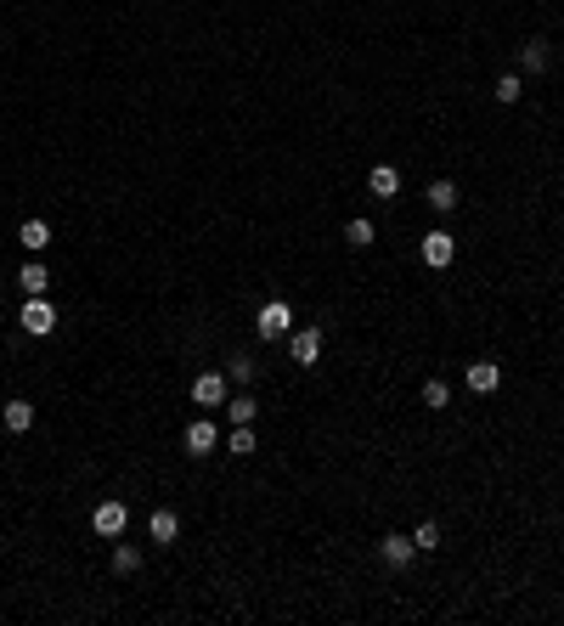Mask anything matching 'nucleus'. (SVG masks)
I'll return each instance as SVG.
<instances>
[{
	"label": "nucleus",
	"instance_id": "1a4fd4ad",
	"mask_svg": "<svg viewBox=\"0 0 564 626\" xmlns=\"http://www.w3.org/2000/svg\"><path fill=\"white\" fill-rule=\"evenodd\" d=\"M147 537L158 542V547H170V542L181 537V514H175V508H152V514H147Z\"/></svg>",
	"mask_w": 564,
	"mask_h": 626
},
{
	"label": "nucleus",
	"instance_id": "423d86ee",
	"mask_svg": "<svg viewBox=\"0 0 564 626\" xmlns=\"http://www.w3.org/2000/svg\"><path fill=\"white\" fill-rule=\"evenodd\" d=\"M23 328H28V333H35V339H45V333H51V328H57V305H51V299H45V294H35V299H28V305H23Z\"/></svg>",
	"mask_w": 564,
	"mask_h": 626
},
{
	"label": "nucleus",
	"instance_id": "0eeeda50",
	"mask_svg": "<svg viewBox=\"0 0 564 626\" xmlns=\"http://www.w3.org/2000/svg\"><path fill=\"white\" fill-rule=\"evenodd\" d=\"M418 254H423V266H429V271H446L452 259H457V243H452V232H429Z\"/></svg>",
	"mask_w": 564,
	"mask_h": 626
},
{
	"label": "nucleus",
	"instance_id": "aec40b11",
	"mask_svg": "<svg viewBox=\"0 0 564 626\" xmlns=\"http://www.w3.org/2000/svg\"><path fill=\"white\" fill-rule=\"evenodd\" d=\"M23 249H45V243H51V226H45V220H23Z\"/></svg>",
	"mask_w": 564,
	"mask_h": 626
},
{
	"label": "nucleus",
	"instance_id": "f8f14e48",
	"mask_svg": "<svg viewBox=\"0 0 564 626\" xmlns=\"http://www.w3.org/2000/svg\"><path fill=\"white\" fill-rule=\"evenodd\" d=\"M367 192H373V197H395V192H401V170H395V164H373Z\"/></svg>",
	"mask_w": 564,
	"mask_h": 626
},
{
	"label": "nucleus",
	"instance_id": "2eb2a0df",
	"mask_svg": "<svg viewBox=\"0 0 564 626\" xmlns=\"http://www.w3.org/2000/svg\"><path fill=\"white\" fill-rule=\"evenodd\" d=\"M429 204L440 209V215H452V209L463 204V192H457V181H429Z\"/></svg>",
	"mask_w": 564,
	"mask_h": 626
},
{
	"label": "nucleus",
	"instance_id": "ddd939ff",
	"mask_svg": "<svg viewBox=\"0 0 564 626\" xmlns=\"http://www.w3.org/2000/svg\"><path fill=\"white\" fill-rule=\"evenodd\" d=\"M18 282H23V294H28V299H35V294H45V288H51V271H45V266H40V259H28V266L18 271Z\"/></svg>",
	"mask_w": 564,
	"mask_h": 626
},
{
	"label": "nucleus",
	"instance_id": "393cba45",
	"mask_svg": "<svg viewBox=\"0 0 564 626\" xmlns=\"http://www.w3.org/2000/svg\"><path fill=\"white\" fill-rule=\"evenodd\" d=\"M0 305H6V294H0Z\"/></svg>",
	"mask_w": 564,
	"mask_h": 626
},
{
	"label": "nucleus",
	"instance_id": "b1692460",
	"mask_svg": "<svg viewBox=\"0 0 564 626\" xmlns=\"http://www.w3.org/2000/svg\"><path fill=\"white\" fill-rule=\"evenodd\" d=\"M226 378H232V384L243 390V384H249V378H254V361H249V356H237V361H226Z\"/></svg>",
	"mask_w": 564,
	"mask_h": 626
},
{
	"label": "nucleus",
	"instance_id": "412c9836",
	"mask_svg": "<svg viewBox=\"0 0 564 626\" xmlns=\"http://www.w3.org/2000/svg\"><path fill=\"white\" fill-rule=\"evenodd\" d=\"M413 542H418V553H435V547H440V525H435V519H423V525L413 530Z\"/></svg>",
	"mask_w": 564,
	"mask_h": 626
},
{
	"label": "nucleus",
	"instance_id": "6e6552de",
	"mask_svg": "<svg viewBox=\"0 0 564 626\" xmlns=\"http://www.w3.org/2000/svg\"><path fill=\"white\" fill-rule=\"evenodd\" d=\"M215 440H220V435H215V423H209V418H192V423H187V435H181V446H187L192 457H209V452H215Z\"/></svg>",
	"mask_w": 564,
	"mask_h": 626
},
{
	"label": "nucleus",
	"instance_id": "a211bd4d",
	"mask_svg": "<svg viewBox=\"0 0 564 626\" xmlns=\"http://www.w3.org/2000/svg\"><path fill=\"white\" fill-rule=\"evenodd\" d=\"M491 97L502 102V108H514V102H520V97H525V80H520V73H502V80H497V90H491Z\"/></svg>",
	"mask_w": 564,
	"mask_h": 626
},
{
	"label": "nucleus",
	"instance_id": "39448f33",
	"mask_svg": "<svg viewBox=\"0 0 564 626\" xmlns=\"http://www.w3.org/2000/svg\"><path fill=\"white\" fill-rule=\"evenodd\" d=\"M378 559H384L390 570H406V564L418 559V542H413V537H401V530H390V537L378 542Z\"/></svg>",
	"mask_w": 564,
	"mask_h": 626
},
{
	"label": "nucleus",
	"instance_id": "f257e3e1",
	"mask_svg": "<svg viewBox=\"0 0 564 626\" xmlns=\"http://www.w3.org/2000/svg\"><path fill=\"white\" fill-rule=\"evenodd\" d=\"M254 333H260V339H288V333H294V305L288 299H266L260 311H254Z\"/></svg>",
	"mask_w": 564,
	"mask_h": 626
},
{
	"label": "nucleus",
	"instance_id": "4468645a",
	"mask_svg": "<svg viewBox=\"0 0 564 626\" xmlns=\"http://www.w3.org/2000/svg\"><path fill=\"white\" fill-rule=\"evenodd\" d=\"M0 423H6L12 435H23L28 423H35V406H28V401H6V406H0Z\"/></svg>",
	"mask_w": 564,
	"mask_h": 626
},
{
	"label": "nucleus",
	"instance_id": "9d476101",
	"mask_svg": "<svg viewBox=\"0 0 564 626\" xmlns=\"http://www.w3.org/2000/svg\"><path fill=\"white\" fill-rule=\"evenodd\" d=\"M463 384L475 390V395H491V390L502 384V367H497V361H475V367L463 373Z\"/></svg>",
	"mask_w": 564,
	"mask_h": 626
},
{
	"label": "nucleus",
	"instance_id": "9b49d317",
	"mask_svg": "<svg viewBox=\"0 0 564 626\" xmlns=\"http://www.w3.org/2000/svg\"><path fill=\"white\" fill-rule=\"evenodd\" d=\"M520 63H525V73H547V68H553V45H547V40H525L520 45Z\"/></svg>",
	"mask_w": 564,
	"mask_h": 626
},
{
	"label": "nucleus",
	"instance_id": "7ed1b4c3",
	"mask_svg": "<svg viewBox=\"0 0 564 626\" xmlns=\"http://www.w3.org/2000/svg\"><path fill=\"white\" fill-rule=\"evenodd\" d=\"M288 356H294V367H316V361H322V328L288 333Z\"/></svg>",
	"mask_w": 564,
	"mask_h": 626
},
{
	"label": "nucleus",
	"instance_id": "5701e85b",
	"mask_svg": "<svg viewBox=\"0 0 564 626\" xmlns=\"http://www.w3.org/2000/svg\"><path fill=\"white\" fill-rule=\"evenodd\" d=\"M226 446H232L237 457H249L254 452V429H249V423H232V440H226Z\"/></svg>",
	"mask_w": 564,
	"mask_h": 626
},
{
	"label": "nucleus",
	"instance_id": "dca6fc26",
	"mask_svg": "<svg viewBox=\"0 0 564 626\" xmlns=\"http://www.w3.org/2000/svg\"><path fill=\"white\" fill-rule=\"evenodd\" d=\"M135 570H142V547H135V542H119V547H113V576H135Z\"/></svg>",
	"mask_w": 564,
	"mask_h": 626
},
{
	"label": "nucleus",
	"instance_id": "20e7f679",
	"mask_svg": "<svg viewBox=\"0 0 564 626\" xmlns=\"http://www.w3.org/2000/svg\"><path fill=\"white\" fill-rule=\"evenodd\" d=\"M226 395H232V378L226 373H197L192 378V401L197 406H226Z\"/></svg>",
	"mask_w": 564,
	"mask_h": 626
},
{
	"label": "nucleus",
	"instance_id": "f03ea898",
	"mask_svg": "<svg viewBox=\"0 0 564 626\" xmlns=\"http://www.w3.org/2000/svg\"><path fill=\"white\" fill-rule=\"evenodd\" d=\"M125 525H130V508L119 497H108V502H97V514H90V530H97V537H125Z\"/></svg>",
	"mask_w": 564,
	"mask_h": 626
},
{
	"label": "nucleus",
	"instance_id": "f3484780",
	"mask_svg": "<svg viewBox=\"0 0 564 626\" xmlns=\"http://www.w3.org/2000/svg\"><path fill=\"white\" fill-rule=\"evenodd\" d=\"M226 412H232V423H254V412H260V401H254V395H226Z\"/></svg>",
	"mask_w": 564,
	"mask_h": 626
},
{
	"label": "nucleus",
	"instance_id": "4be33fe9",
	"mask_svg": "<svg viewBox=\"0 0 564 626\" xmlns=\"http://www.w3.org/2000/svg\"><path fill=\"white\" fill-rule=\"evenodd\" d=\"M344 237L356 243V249H367V243H373V220H361V215H356V220H344Z\"/></svg>",
	"mask_w": 564,
	"mask_h": 626
},
{
	"label": "nucleus",
	"instance_id": "6ab92c4d",
	"mask_svg": "<svg viewBox=\"0 0 564 626\" xmlns=\"http://www.w3.org/2000/svg\"><path fill=\"white\" fill-rule=\"evenodd\" d=\"M423 406H429V412L452 406V384H446V378H429V384H423Z\"/></svg>",
	"mask_w": 564,
	"mask_h": 626
}]
</instances>
